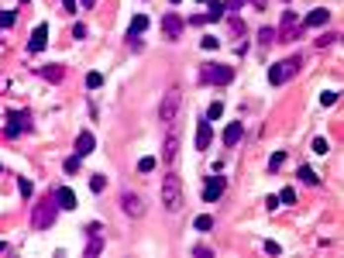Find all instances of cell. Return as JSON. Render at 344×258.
Segmentation results:
<instances>
[{
  "instance_id": "cell-40",
  "label": "cell",
  "mask_w": 344,
  "mask_h": 258,
  "mask_svg": "<svg viewBox=\"0 0 344 258\" xmlns=\"http://www.w3.org/2000/svg\"><path fill=\"white\" fill-rule=\"evenodd\" d=\"M0 252H7V245H3V241H0Z\"/></svg>"
},
{
  "instance_id": "cell-18",
  "label": "cell",
  "mask_w": 344,
  "mask_h": 258,
  "mask_svg": "<svg viewBox=\"0 0 344 258\" xmlns=\"http://www.w3.org/2000/svg\"><path fill=\"white\" fill-rule=\"evenodd\" d=\"M224 14H227V7H224L220 0H210V3H206V14H203V21H220Z\"/></svg>"
},
{
  "instance_id": "cell-34",
  "label": "cell",
  "mask_w": 344,
  "mask_h": 258,
  "mask_svg": "<svg viewBox=\"0 0 344 258\" xmlns=\"http://www.w3.org/2000/svg\"><path fill=\"white\" fill-rule=\"evenodd\" d=\"M293 200H296V193H293V190H289V186H286V190H282V193H279V203H293Z\"/></svg>"
},
{
  "instance_id": "cell-39",
  "label": "cell",
  "mask_w": 344,
  "mask_h": 258,
  "mask_svg": "<svg viewBox=\"0 0 344 258\" xmlns=\"http://www.w3.org/2000/svg\"><path fill=\"white\" fill-rule=\"evenodd\" d=\"M79 3H83V7H86V10H90V7H93V0H79Z\"/></svg>"
},
{
  "instance_id": "cell-24",
  "label": "cell",
  "mask_w": 344,
  "mask_h": 258,
  "mask_svg": "<svg viewBox=\"0 0 344 258\" xmlns=\"http://www.w3.org/2000/svg\"><path fill=\"white\" fill-rule=\"evenodd\" d=\"M220 114H224V103H220V100H213V103L206 107V121H217Z\"/></svg>"
},
{
  "instance_id": "cell-11",
  "label": "cell",
  "mask_w": 344,
  "mask_h": 258,
  "mask_svg": "<svg viewBox=\"0 0 344 258\" xmlns=\"http://www.w3.org/2000/svg\"><path fill=\"white\" fill-rule=\"evenodd\" d=\"M162 31H165V38H179L183 35V17L179 14H165L162 17Z\"/></svg>"
},
{
  "instance_id": "cell-3",
  "label": "cell",
  "mask_w": 344,
  "mask_h": 258,
  "mask_svg": "<svg viewBox=\"0 0 344 258\" xmlns=\"http://www.w3.org/2000/svg\"><path fill=\"white\" fill-rule=\"evenodd\" d=\"M55 213H59V203H55V196H52V200H45V203H38V206H35V217H31L35 231H45V227H52V224H55Z\"/></svg>"
},
{
  "instance_id": "cell-36",
  "label": "cell",
  "mask_w": 344,
  "mask_h": 258,
  "mask_svg": "<svg viewBox=\"0 0 344 258\" xmlns=\"http://www.w3.org/2000/svg\"><path fill=\"white\" fill-rule=\"evenodd\" d=\"M193 255H200V258H213V252H210V248H203V245H200V248H193Z\"/></svg>"
},
{
  "instance_id": "cell-20",
  "label": "cell",
  "mask_w": 344,
  "mask_h": 258,
  "mask_svg": "<svg viewBox=\"0 0 344 258\" xmlns=\"http://www.w3.org/2000/svg\"><path fill=\"white\" fill-rule=\"evenodd\" d=\"M193 227H197V231H200V234H206V231H210V227H213V217H210V213H200V217H197V220H193Z\"/></svg>"
},
{
  "instance_id": "cell-25",
  "label": "cell",
  "mask_w": 344,
  "mask_h": 258,
  "mask_svg": "<svg viewBox=\"0 0 344 258\" xmlns=\"http://www.w3.org/2000/svg\"><path fill=\"white\" fill-rule=\"evenodd\" d=\"M79 162H83V158H79V155H69L66 162H62V169H66L69 176H72V172H79Z\"/></svg>"
},
{
  "instance_id": "cell-5",
  "label": "cell",
  "mask_w": 344,
  "mask_h": 258,
  "mask_svg": "<svg viewBox=\"0 0 344 258\" xmlns=\"http://www.w3.org/2000/svg\"><path fill=\"white\" fill-rule=\"evenodd\" d=\"M203 83H213V86H224V83H231L234 79V69L231 65H203Z\"/></svg>"
},
{
  "instance_id": "cell-23",
  "label": "cell",
  "mask_w": 344,
  "mask_h": 258,
  "mask_svg": "<svg viewBox=\"0 0 344 258\" xmlns=\"http://www.w3.org/2000/svg\"><path fill=\"white\" fill-rule=\"evenodd\" d=\"M293 24H296V14L286 10V14H282V35H293Z\"/></svg>"
},
{
  "instance_id": "cell-31",
  "label": "cell",
  "mask_w": 344,
  "mask_h": 258,
  "mask_svg": "<svg viewBox=\"0 0 344 258\" xmlns=\"http://www.w3.org/2000/svg\"><path fill=\"white\" fill-rule=\"evenodd\" d=\"M103 186H107V179H103V176H93V179H90V190H93V193H100Z\"/></svg>"
},
{
  "instance_id": "cell-9",
  "label": "cell",
  "mask_w": 344,
  "mask_h": 258,
  "mask_svg": "<svg viewBox=\"0 0 344 258\" xmlns=\"http://www.w3.org/2000/svg\"><path fill=\"white\" fill-rule=\"evenodd\" d=\"M220 193H224V179H220V176H210L203 183V203H217Z\"/></svg>"
},
{
  "instance_id": "cell-6",
  "label": "cell",
  "mask_w": 344,
  "mask_h": 258,
  "mask_svg": "<svg viewBox=\"0 0 344 258\" xmlns=\"http://www.w3.org/2000/svg\"><path fill=\"white\" fill-rule=\"evenodd\" d=\"M176 110H179V90H169L158 103V121H165V124L176 121Z\"/></svg>"
},
{
  "instance_id": "cell-16",
  "label": "cell",
  "mask_w": 344,
  "mask_h": 258,
  "mask_svg": "<svg viewBox=\"0 0 344 258\" xmlns=\"http://www.w3.org/2000/svg\"><path fill=\"white\" fill-rule=\"evenodd\" d=\"M197 148L203 152V148H210V121H197Z\"/></svg>"
},
{
  "instance_id": "cell-7",
  "label": "cell",
  "mask_w": 344,
  "mask_h": 258,
  "mask_svg": "<svg viewBox=\"0 0 344 258\" xmlns=\"http://www.w3.org/2000/svg\"><path fill=\"white\" fill-rule=\"evenodd\" d=\"M121 210H124L128 217H141V213H145V200L138 193H124L121 196Z\"/></svg>"
},
{
  "instance_id": "cell-38",
  "label": "cell",
  "mask_w": 344,
  "mask_h": 258,
  "mask_svg": "<svg viewBox=\"0 0 344 258\" xmlns=\"http://www.w3.org/2000/svg\"><path fill=\"white\" fill-rule=\"evenodd\" d=\"M62 3H66V10H72V14H76V0H62Z\"/></svg>"
},
{
  "instance_id": "cell-42",
  "label": "cell",
  "mask_w": 344,
  "mask_h": 258,
  "mask_svg": "<svg viewBox=\"0 0 344 258\" xmlns=\"http://www.w3.org/2000/svg\"><path fill=\"white\" fill-rule=\"evenodd\" d=\"M21 3H28V0H21Z\"/></svg>"
},
{
  "instance_id": "cell-22",
  "label": "cell",
  "mask_w": 344,
  "mask_h": 258,
  "mask_svg": "<svg viewBox=\"0 0 344 258\" xmlns=\"http://www.w3.org/2000/svg\"><path fill=\"white\" fill-rule=\"evenodd\" d=\"M275 38H279V31H275V28H262V31H258V42H262V45H272Z\"/></svg>"
},
{
  "instance_id": "cell-1",
  "label": "cell",
  "mask_w": 344,
  "mask_h": 258,
  "mask_svg": "<svg viewBox=\"0 0 344 258\" xmlns=\"http://www.w3.org/2000/svg\"><path fill=\"white\" fill-rule=\"evenodd\" d=\"M162 206L169 213H176L183 206V183H179L176 172H165V179H162Z\"/></svg>"
},
{
  "instance_id": "cell-4",
  "label": "cell",
  "mask_w": 344,
  "mask_h": 258,
  "mask_svg": "<svg viewBox=\"0 0 344 258\" xmlns=\"http://www.w3.org/2000/svg\"><path fill=\"white\" fill-rule=\"evenodd\" d=\"M24 131H31V114H28V110H10L3 134H7V138H17V134H24Z\"/></svg>"
},
{
  "instance_id": "cell-12",
  "label": "cell",
  "mask_w": 344,
  "mask_h": 258,
  "mask_svg": "<svg viewBox=\"0 0 344 258\" xmlns=\"http://www.w3.org/2000/svg\"><path fill=\"white\" fill-rule=\"evenodd\" d=\"M93 148H97V138H93L90 131H79V138H76V155H79V158H86Z\"/></svg>"
},
{
  "instance_id": "cell-30",
  "label": "cell",
  "mask_w": 344,
  "mask_h": 258,
  "mask_svg": "<svg viewBox=\"0 0 344 258\" xmlns=\"http://www.w3.org/2000/svg\"><path fill=\"white\" fill-rule=\"evenodd\" d=\"M320 103H324V107H331V103H338V93H334V90H327V93H320Z\"/></svg>"
},
{
  "instance_id": "cell-26",
  "label": "cell",
  "mask_w": 344,
  "mask_h": 258,
  "mask_svg": "<svg viewBox=\"0 0 344 258\" xmlns=\"http://www.w3.org/2000/svg\"><path fill=\"white\" fill-rule=\"evenodd\" d=\"M42 76H45V79H52V83H59V79H62V65H52V69H42Z\"/></svg>"
},
{
  "instance_id": "cell-37",
  "label": "cell",
  "mask_w": 344,
  "mask_h": 258,
  "mask_svg": "<svg viewBox=\"0 0 344 258\" xmlns=\"http://www.w3.org/2000/svg\"><path fill=\"white\" fill-rule=\"evenodd\" d=\"M241 3H245V0H227V3H224V7H227V10H238V7H241Z\"/></svg>"
},
{
  "instance_id": "cell-41",
  "label": "cell",
  "mask_w": 344,
  "mask_h": 258,
  "mask_svg": "<svg viewBox=\"0 0 344 258\" xmlns=\"http://www.w3.org/2000/svg\"><path fill=\"white\" fill-rule=\"evenodd\" d=\"M169 3H179V0H169Z\"/></svg>"
},
{
  "instance_id": "cell-17",
  "label": "cell",
  "mask_w": 344,
  "mask_h": 258,
  "mask_svg": "<svg viewBox=\"0 0 344 258\" xmlns=\"http://www.w3.org/2000/svg\"><path fill=\"white\" fill-rule=\"evenodd\" d=\"M145 31H148V17H145V14L131 17V24H128V38H138V35H145Z\"/></svg>"
},
{
  "instance_id": "cell-19",
  "label": "cell",
  "mask_w": 344,
  "mask_h": 258,
  "mask_svg": "<svg viewBox=\"0 0 344 258\" xmlns=\"http://www.w3.org/2000/svg\"><path fill=\"white\" fill-rule=\"evenodd\" d=\"M299 179H303L306 186H320V176H317L310 165H303V169H299Z\"/></svg>"
},
{
  "instance_id": "cell-2",
  "label": "cell",
  "mask_w": 344,
  "mask_h": 258,
  "mask_svg": "<svg viewBox=\"0 0 344 258\" xmlns=\"http://www.w3.org/2000/svg\"><path fill=\"white\" fill-rule=\"evenodd\" d=\"M299 65H303L299 55H289V59H282V62L269 65V83H272V86H282L286 79H293V76L299 72Z\"/></svg>"
},
{
  "instance_id": "cell-28",
  "label": "cell",
  "mask_w": 344,
  "mask_h": 258,
  "mask_svg": "<svg viewBox=\"0 0 344 258\" xmlns=\"http://www.w3.org/2000/svg\"><path fill=\"white\" fill-rule=\"evenodd\" d=\"M14 21H17V14H14V10H0V28H10Z\"/></svg>"
},
{
  "instance_id": "cell-8",
  "label": "cell",
  "mask_w": 344,
  "mask_h": 258,
  "mask_svg": "<svg viewBox=\"0 0 344 258\" xmlns=\"http://www.w3.org/2000/svg\"><path fill=\"white\" fill-rule=\"evenodd\" d=\"M179 158V134L176 131H169V138H165V145H162V162L165 165H172Z\"/></svg>"
},
{
  "instance_id": "cell-13",
  "label": "cell",
  "mask_w": 344,
  "mask_h": 258,
  "mask_svg": "<svg viewBox=\"0 0 344 258\" xmlns=\"http://www.w3.org/2000/svg\"><path fill=\"white\" fill-rule=\"evenodd\" d=\"M55 203H59V210H76V193L69 186H59L55 190Z\"/></svg>"
},
{
  "instance_id": "cell-27",
  "label": "cell",
  "mask_w": 344,
  "mask_h": 258,
  "mask_svg": "<svg viewBox=\"0 0 344 258\" xmlns=\"http://www.w3.org/2000/svg\"><path fill=\"white\" fill-rule=\"evenodd\" d=\"M313 152H317V155H327V152H331V141H327V138H313Z\"/></svg>"
},
{
  "instance_id": "cell-15",
  "label": "cell",
  "mask_w": 344,
  "mask_h": 258,
  "mask_svg": "<svg viewBox=\"0 0 344 258\" xmlns=\"http://www.w3.org/2000/svg\"><path fill=\"white\" fill-rule=\"evenodd\" d=\"M241 134H245L241 121H231V124L224 128V145H227V148H231V145H238V141H241Z\"/></svg>"
},
{
  "instance_id": "cell-33",
  "label": "cell",
  "mask_w": 344,
  "mask_h": 258,
  "mask_svg": "<svg viewBox=\"0 0 344 258\" xmlns=\"http://www.w3.org/2000/svg\"><path fill=\"white\" fill-rule=\"evenodd\" d=\"M282 162H286V152H275V155H272V162H269V169H279Z\"/></svg>"
},
{
  "instance_id": "cell-35",
  "label": "cell",
  "mask_w": 344,
  "mask_h": 258,
  "mask_svg": "<svg viewBox=\"0 0 344 258\" xmlns=\"http://www.w3.org/2000/svg\"><path fill=\"white\" fill-rule=\"evenodd\" d=\"M200 45H203L206 52H210V49H217V45H220V42H217V38H210V35H206V38H203V42H200Z\"/></svg>"
},
{
  "instance_id": "cell-10",
  "label": "cell",
  "mask_w": 344,
  "mask_h": 258,
  "mask_svg": "<svg viewBox=\"0 0 344 258\" xmlns=\"http://www.w3.org/2000/svg\"><path fill=\"white\" fill-rule=\"evenodd\" d=\"M45 45H49V24H38V28L31 31V42H28V52H35V55H38V52H42Z\"/></svg>"
},
{
  "instance_id": "cell-21",
  "label": "cell",
  "mask_w": 344,
  "mask_h": 258,
  "mask_svg": "<svg viewBox=\"0 0 344 258\" xmlns=\"http://www.w3.org/2000/svg\"><path fill=\"white\" fill-rule=\"evenodd\" d=\"M155 165H158V158H155V155H145V158H138V172H151Z\"/></svg>"
},
{
  "instance_id": "cell-29",
  "label": "cell",
  "mask_w": 344,
  "mask_h": 258,
  "mask_svg": "<svg viewBox=\"0 0 344 258\" xmlns=\"http://www.w3.org/2000/svg\"><path fill=\"white\" fill-rule=\"evenodd\" d=\"M100 83H103V76H100V72H90V76H86V86H90V90H97Z\"/></svg>"
},
{
  "instance_id": "cell-32",
  "label": "cell",
  "mask_w": 344,
  "mask_h": 258,
  "mask_svg": "<svg viewBox=\"0 0 344 258\" xmlns=\"http://www.w3.org/2000/svg\"><path fill=\"white\" fill-rule=\"evenodd\" d=\"M17 190H21V196H31V193H35V186H31L28 179H17Z\"/></svg>"
},
{
  "instance_id": "cell-14",
  "label": "cell",
  "mask_w": 344,
  "mask_h": 258,
  "mask_svg": "<svg viewBox=\"0 0 344 258\" xmlns=\"http://www.w3.org/2000/svg\"><path fill=\"white\" fill-rule=\"evenodd\" d=\"M327 17H331V10H324V7H317V10H310V14H306V21H303V28H324V24H327Z\"/></svg>"
}]
</instances>
